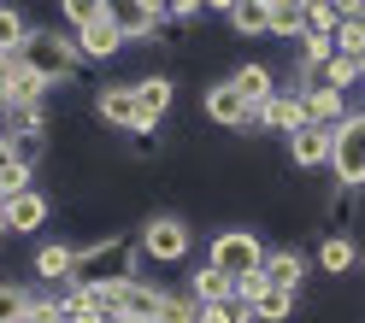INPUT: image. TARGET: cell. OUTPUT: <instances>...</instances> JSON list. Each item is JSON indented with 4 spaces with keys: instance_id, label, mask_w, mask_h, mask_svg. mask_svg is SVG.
Masks as SVG:
<instances>
[{
    "instance_id": "33",
    "label": "cell",
    "mask_w": 365,
    "mask_h": 323,
    "mask_svg": "<svg viewBox=\"0 0 365 323\" xmlns=\"http://www.w3.org/2000/svg\"><path fill=\"white\" fill-rule=\"evenodd\" d=\"M301 48H307V65H330L336 59V36H301Z\"/></svg>"
},
{
    "instance_id": "6",
    "label": "cell",
    "mask_w": 365,
    "mask_h": 323,
    "mask_svg": "<svg viewBox=\"0 0 365 323\" xmlns=\"http://www.w3.org/2000/svg\"><path fill=\"white\" fill-rule=\"evenodd\" d=\"M101 118L112 124V129H130V135H148L153 124L142 118V100H135V83H112V88H101Z\"/></svg>"
},
{
    "instance_id": "3",
    "label": "cell",
    "mask_w": 365,
    "mask_h": 323,
    "mask_svg": "<svg viewBox=\"0 0 365 323\" xmlns=\"http://www.w3.org/2000/svg\"><path fill=\"white\" fill-rule=\"evenodd\" d=\"M207 265L224 270V276H254L265 265V247L254 229H218L212 235V253H207Z\"/></svg>"
},
{
    "instance_id": "25",
    "label": "cell",
    "mask_w": 365,
    "mask_h": 323,
    "mask_svg": "<svg viewBox=\"0 0 365 323\" xmlns=\"http://www.w3.org/2000/svg\"><path fill=\"white\" fill-rule=\"evenodd\" d=\"M271 36H294V41L307 36V24H301V0H277V6H271Z\"/></svg>"
},
{
    "instance_id": "19",
    "label": "cell",
    "mask_w": 365,
    "mask_h": 323,
    "mask_svg": "<svg viewBox=\"0 0 365 323\" xmlns=\"http://www.w3.org/2000/svg\"><path fill=\"white\" fill-rule=\"evenodd\" d=\"M159 300H165V294H159L153 282H135V276H130V282H124V312H118V317H153Z\"/></svg>"
},
{
    "instance_id": "44",
    "label": "cell",
    "mask_w": 365,
    "mask_h": 323,
    "mask_svg": "<svg viewBox=\"0 0 365 323\" xmlns=\"http://www.w3.org/2000/svg\"><path fill=\"white\" fill-rule=\"evenodd\" d=\"M0 235H6V223H0Z\"/></svg>"
},
{
    "instance_id": "22",
    "label": "cell",
    "mask_w": 365,
    "mask_h": 323,
    "mask_svg": "<svg viewBox=\"0 0 365 323\" xmlns=\"http://www.w3.org/2000/svg\"><path fill=\"white\" fill-rule=\"evenodd\" d=\"M301 24H307V36H336L341 18H336L330 0H301Z\"/></svg>"
},
{
    "instance_id": "17",
    "label": "cell",
    "mask_w": 365,
    "mask_h": 323,
    "mask_svg": "<svg viewBox=\"0 0 365 323\" xmlns=\"http://www.w3.org/2000/svg\"><path fill=\"white\" fill-rule=\"evenodd\" d=\"M135 100H142V118L159 124L171 112V77H142V83H135Z\"/></svg>"
},
{
    "instance_id": "40",
    "label": "cell",
    "mask_w": 365,
    "mask_h": 323,
    "mask_svg": "<svg viewBox=\"0 0 365 323\" xmlns=\"http://www.w3.org/2000/svg\"><path fill=\"white\" fill-rule=\"evenodd\" d=\"M148 12L159 18V12H171V0H148Z\"/></svg>"
},
{
    "instance_id": "42",
    "label": "cell",
    "mask_w": 365,
    "mask_h": 323,
    "mask_svg": "<svg viewBox=\"0 0 365 323\" xmlns=\"http://www.w3.org/2000/svg\"><path fill=\"white\" fill-rule=\"evenodd\" d=\"M112 323H153V317H112Z\"/></svg>"
},
{
    "instance_id": "5",
    "label": "cell",
    "mask_w": 365,
    "mask_h": 323,
    "mask_svg": "<svg viewBox=\"0 0 365 323\" xmlns=\"http://www.w3.org/2000/svg\"><path fill=\"white\" fill-rule=\"evenodd\" d=\"M236 300H242L259 323H283V317L294 312V294H289V288H271L259 270H254V276H236Z\"/></svg>"
},
{
    "instance_id": "26",
    "label": "cell",
    "mask_w": 365,
    "mask_h": 323,
    "mask_svg": "<svg viewBox=\"0 0 365 323\" xmlns=\"http://www.w3.org/2000/svg\"><path fill=\"white\" fill-rule=\"evenodd\" d=\"M59 12H65V24H71V30H88V24H101V18H106L101 0H59Z\"/></svg>"
},
{
    "instance_id": "16",
    "label": "cell",
    "mask_w": 365,
    "mask_h": 323,
    "mask_svg": "<svg viewBox=\"0 0 365 323\" xmlns=\"http://www.w3.org/2000/svg\"><path fill=\"white\" fill-rule=\"evenodd\" d=\"M341 118H348V106H341V88H312V95H307V124L336 129Z\"/></svg>"
},
{
    "instance_id": "15",
    "label": "cell",
    "mask_w": 365,
    "mask_h": 323,
    "mask_svg": "<svg viewBox=\"0 0 365 323\" xmlns=\"http://www.w3.org/2000/svg\"><path fill=\"white\" fill-rule=\"evenodd\" d=\"M230 88L242 95V106H247V112H259L271 95H277V88H271V71H265V65H242V71L230 77Z\"/></svg>"
},
{
    "instance_id": "12",
    "label": "cell",
    "mask_w": 365,
    "mask_h": 323,
    "mask_svg": "<svg viewBox=\"0 0 365 323\" xmlns=\"http://www.w3.org/2000/svg\"><path fill=\"white\" fill-rule=\"evenodd\" d=\"M189 300H195V306H218V300H236V276H224V270H212V265H200V270L189 276Z\"/></svg>"
},
{
    "instance_id": "11",
    "label": "cell",
    "mask_w": 365,
    "mask_h": 323,
    "mask_svg": "<svg viewBox=\"0 0 365 323\" xmlns=\"http://www.w3.org/2000/svg\"><path fill=\"white\" fill-rule=\"evenodd\" d=\"M207 118L224 124V129H236V124H254V112L242 106V95H236L230 83H218V88H207Z\"/></svg>"
},
{
    "instance_id": "43",
    "label": "cell",
    "mask_w": 365,
    "mask_h": 323,
    "mask_svg": "<svg viewBox=\"0 0 365 323\" xmlns=\"http://www.w3.org/2000/svg\"><path fill=\"white\" fill-rule=\"evenodd\" d=\"M259 6H277V0H259Z\"/></svg>"
},
{
    "instance_id": "14",
    "label": "cell",
    "mask_w": 365,
    "mask_h": 323,
    "mask_svg": "<svg viewBox=\"0 0 365 323\" xmlns=\"http://www.w3.org/2000/svg\"><path fill=\"white\" fill-rule=\"evenodd\" d=\"M259 276H265L271 288H289V294H294V288H301V276H307V259H301V253H289V247H283V253H265Z\"/></svg>"
},
{
    "instance_id": "38",
    "label": "cell",
    "mask_w": 365,
    "mask_h": 323,
    "mask_svg": "<svg viewBox=\"0 0 365 323\" xmlns=\"http://www.w3.org/2000/svg\"><path fill=\"white\" fill-rule=\"evenodd\" d=\"M12 159H18V153H12V135H0V171H6Z\"/></svg>"
},
{
    "instance_id": "21",
    "label": "cell",
    "mask_w": 365,
    "mask_h": 323,
    "mask_svg": "<svg viewBox=\"0 0 365 323\" xmlns=\"http://www.w3.org/2000/svg\"><path fill=\"white\" fill-rule=\"evenodd\" d=\"M24 41H30V24L12 6H0V59H18V53H24Z\"/></svg>"
},
{
    "instance_id": "23",
    "label": "cell",
    "mask_w": 365,
    "mask_h": 323,
    "mask_svg": "<svg viewBox=\"0 0 365 323\" xmlns=\"http://www.w3.org/2000/svg\"><path fill=\"white\" fill-rule=\"evenodd\" d=\"M318 265H324V276L354 270V241H348V235H324V247H318Z\"/></svg>"
},
{
    "instance_id": "13",
    "label": "cell",
    "mask_w": 365,
    "mask_h": 323,
    "mask_svg": "<svg viewBox=\"0 0 365 323\" xmlns=\"http://www.w3.org/2000/svg\"><path fill=\"white\" fill-rule=\"evenodd\" d=\"M41 95H48V83H41L24 59H12L6 65V100H0V106H36Z\"/></svg>"
},
{
    "instance_id": "9",
    "label": "cell",
    "mask_w": 365,
    "mask_h": 323,
    "mask_svg": "<svg viewBox=\"0 0 365 323\" xmlns=\"http://www.w3.org/2000/svg\"><path fill=\"white\" fill-rule=\"evenodd\" d=\"M254 124H265V129H283V135H294L307 124V100L301 95H271L259 112H254Z\"/></svg>"
},
{
    "instance_id": "30",
    "label": "cell",
    "mask_w": 365,
    "mask_h": 323,
    "mask_svg": "<svg viewBox=\"0 0 365 323\" xmlns=\"http://www.w3.org/2000/svg\"><path fill=\"white\" fill-rule=\"evenodd\" d=\"M24 312H30V294L12 288V282H0V323H24Z\"/></svg>"
},
{
    "instance_id": "24",
    "label": "cell",
    "mask_w": 365,
    "mask_h": 323,
    "mask_svg": "<svg viewBox=\"0 0 365 323\" xmlns=\"http://www.w3.org/2000/svg\"><path fill=\"white\" fill-rule=\"evenodd\" d=\"M71 259H77V253L65 247V241H48V247L36 253V270L48 276V282H59V276H71Z\"/></svg>"
},
{
    "instance_id": "32",
    "label": "cell",
    "mask_w": 365,
    "mask_h": 323,
    "mask_svg": "<svg viewBox=\"0 0 365 323\" xmlns=\"http://www.w3.org/2000/svg\"><path fill=\"white\" fill-rule=\"evenodd\" d=\"M24 189H30V165H24V159H12V165L0 171V200H12V194H24Z\"/></svg>"
},
{
    "instance_id": "7",
    "label": "cell",
    "mask_w": 365,
    "mask_h": 323,
    "mask_svg": "<svg viewBox=\"0 0 365 323\" xmlns=\"http://www.w3.org/2000/svg\"><path fill=\"white\" fill-rule=\"evenodd\" d=\"M101 6H106V24L118 30L124 41H153L159 18L148 12V0H101Z\"/></svg>"
},
{
    "instance_id": "37",
    "label": "cell",
    "mask_w": 365,
    "mask_h": 323,
    "mask_svg": "<svg viewBox=\"0 0 365 323\" xmlns=\"http://www.w3.org/2000/svg\"><path fill=\"white\" fill-rule=\"evenodd\" d=\"M207 6H200V0H171V18H200Z\"/></svg>"
},
{
    "instance_id": "1",
    "label": "cell",
    "mask_w": 365,
    "mask_h": 323,
    "mask_svg": "<svg viewBox=\"0 0 365 323\" xmlns=\"http://www.w3.org/2000/svg\"><path fill=\"white\" fill-rule=\"evenodd\" d=\"M18 59L53 88V83H65V77L77 71V41H65L59 30H30V41H24V53H18Z\"/></svg>"
},
{
    "instance_id": "46",
    "label": "cell",
    "mask_w": 365,
    "mask_h": 323,
    "mask_svg": "<svg viewBox=\"0 0 365 323\" xmlns=\"http://www.w3.org/2000/svg\"><path fill=\"white\" fill-rule=\"evenodd\" d=\"M359 24H365V18H359Z\"/></svg>"
},
{
    "instance_id": "18",
    "label": "cell",
    "mask_w": 365,
    "mask_h": 323,
    "mask_svg": "<svg viewBox=\"0 0 365 323\" xmlns=\"http://www.w3.org/2000/svg\"><path fill=\"white\" fill-rule=\"evenodd\" d=\"M118 48H124V36L112 30L106 18H101V24H88V30H77V53H88V59H112Z\"/></svg>"
},
{
    "instance_id": "31",
    "label": "cell",
    "mask_w": 365,
    "mask_h": 323,
    "mask_svg": "<svg viewBox=\"0 0 365 323\" xmlns=\"http://www.w3.org/2000/svg\"><path fill=\"white\" fill-rule=\"evenodd\" d=\"M336 53L365 65V24H341V30H336Z\"/></svg>"
},
{
    "instance_id": "39",
    "label": "cell",
    "mask_w": 365,
    "mask_h": 323,
    "mask_svg": "<svg viewBox=\"0 0 365 323\" xmlns=\"http://www.w3.org/2000/svg\"><path fill=\"white\" fill-rule=\"evenodd\" d=\"M200 6H207V12H224V18H230V6H236V0H200Z\"/></svg>"
},
{
    "instance_id": "29",
    "label": "cell",
    "mask_w": 365,
    "mask_h": 323,
    "mask_svg": "<svg viewBox=\"0 0 365 323\" xmlns=\"http://www.w3.org/2000/svg\"><path fill=\"white\" fill-rule=\"evenodd\" d=\"M359 77H365V65H359V59H341V53H336V59L324 65V88H354Z\"/></svg>"
},
{
    "instance_id": "10",
    "label": "cell",
    "mask_w": 365,
    "mask_h": 323,
    "mask_svg": "<svg viewBox=\"0 0 365 323\" xmlns=\"http://www.w3.org/2000/svg\"><path fill=\"white\" fill-rule=\"evenodd\" d=\"M289 159H294V165H330V129H318V124H301V129H294L289 135Z\"/></svg>"
},
{
    "instance_id": "4",
    "label": "cell",
    "mask_w": 365,
    "mask_h": 323,
    "mask_svg": "<svg viewBox=\"0 0 365 323\" xmlns=\"http://www.w3.org/2000/svg\"><path fill=\"white\" fill-rule=\"evenodd\" d=\"M189 241H195V229L182 223V218H171V212H159V218H148L142 223V247L153 265H177V259H189Z\"/></svg>"
},
{
    "instance_id": "2",
    "label": "cell",
    "mask_w": 365,
    "mask_h": 323,
    "mask_svg": "<svg viewBox=\"0 0 365 323\" xmlns=\"http://www.w3.org/2000/svg\"><path fill=\"white\" fill-rule=\"evenodd\" d=\"M330 171H336V182H348V189L365 182V112H348V118L330 129Z\"/></svg>"
},
{
    "instance_id": "8",
    "label": "cell",
    "mask_w": 365,
    "mask_h": 323,
    "mask_svg": "<svg viewBox=\"0 0 365 323\" xmlns=\"http://www.w3.org/2000/svg\"><path fill=\"white\" fill-rule=\"evenodd\" d=\"M0 223H6V235H24V229H41L48 223V194H12V200H0Z\"/></svg>"
},
{
    "instance_id": "35",
    "label": "cell",
    "mask_w": 365,
    "mask_h": 323,
    "mask_svg": "<svg viewBox=\"0 0 365 323\" xmlns=\"http://www.w3.org/2000/svg\"><path fill=\"white\" fill-rule=\"evenodd\" d=\"M24 323H59V300H30Z\"/></svg>"
},
{
    "instance_id": "45",
    "label": "cell",
    "mask_w": 365,
    "mask_h": 323,
    "mask_svg": "<svg viewBox=\"0 0 365 323\" xmlns=\"http://www.w3.org/2000/svg\"><path fill=\"white\" fill-rule=\"evenodd\" d=\"M0 135H6V129H0Z\"/></svg>"
},
{
    "instance_id": "28",
    "label": "cell",
    "mask_w": 365,
    "mask_h": 323,
    "mask_svg": "<svg viewBox=\"0 0 365 323\" xmlns=\"http://www.w3.org/2000/svg\"><path fill=\"white\" fill-rule=\"evenodd\" d=\"M195 300L189 294H165V300H159V312H153V323H195Z\"/></svg>"
},
{
    "instance_id": "36",
    "label": "cell",
    "mask_w": 365,
    "mask_h": 323,
    "mask_svg": "<svg viewBox=\"0 0 365 323\" xmlns=\"http://www.w3.org/2000/svg\"><path fill=\"white\" fill-rule=\"evenodd\" d=\"M330 6H336L341 24H359V18H365V0H330Z\"/></svg>"
},
{
    "instance_id": "41",
    "label": "cell",
    "mask_w": 365,
    "mask_h": 323,
    "mask_svg": "<svg viewBox=\"0 0 365 323\" xmlns=\"http://www.w3.org/2000/svg\"><path fill=\"white\" fill-rule=\"evenodd\" d=\"M6 65H12V59H0V100H6Z\"/></svg>"
},
{
    "instance_id": "34",
    "label": "cell",
    "mask_w": 365,
    "mask_h": 323,
    "mask_svg": "<svg viewBox=\"0 0 365 323\" xmlns=\"http://www.w3.org/2000/svg\"><path fill=\"white\" fill-rule=\"evenodd\" d=\"M12 124H18L12 135H36L41 129V106H12Z\"/></svg>"
},
{
    "instance_id": "27",
    "label": "cell",
    "mask_w": 365,
    "mask_h": 323,
    "mask_svg": "<svg viewBox=\"0 0 365 323\" xmlns=\"http://www.w3.org/2000/svg\"><path fill=\"white\" fill-rule=\"evenodd\" d=\"M195 323H254V312H247L242 300H218V306H200Z\"/></svg>"
},
{
    "instance_id": "20",
    "label": "cell",
    "mask_w": 365,
    "mask_h": 323,
    "mask_svg": "<svg viewBox=\"0 0 365 323\" xmlns=\"http://www.w3.org/2000/svg\"><path fill=\"white\" fill-rule=\"evenodd\" d=\"M230 24L242 36H271V6H259V0H236L230 6Z\"/></svg>"
}]
</instances>
